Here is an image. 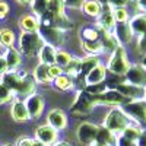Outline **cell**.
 I'll return each mask as SVG.
<instances>
[{
    "instance_id": "cell-1",
    "label": "cell",
    "mask_w": 146,
    "mask_h": 146,
    "mask_svg": "<svg viewBox=\"0 0 146 146\" xmlns=\"http://www.w3.org/2000/svg\"><path fill=\"white\" fill-rule=\"evenodd\" d=\"M5 86L19 98H28L29 95L35 94L36 82L29 73H19L16 70H7L2 75V80Z\"/></svg>"
},
{
    "instance_id": "cell-2",
    "label": "cell",
    "mask_w": 146,
    "mask_h": 146,
    "mask_svg": "<svg viewBox=\"0 0 146 146\" xmlns=\"http://www.w3.org/2000/svg\"><path fill=\"white\" fill-rule=\"evenodd\" d=\"M19 53L27 56V57H34L38 56L40 50L45 44L38 32H21L19 35Z\"/></svg>"
},
{
    "instance_id": "cell-3",
    "label": "cell",
    "mask_w": 146,
    "mask_h": 146,
    "mask_svg": "<svg viewBox=\"0 0 146 146\" xmlns=\"http://www.w3.org/2000/svg\"><path fill=\"white\" fill-rule=\"evenodd\" d=\"M105 67L113 75H117V76L126 75V72L130 67V62H129V56H127L123 45H120L115 51H113L110 54V58H108Z\"/></svg>"
},
{
    "instance_id": "cell-4",
    "label": "cell",
    "mask_w": 146,
    "mask_h": 146,
    "mask_svg": "<svg viewBox=\"0 0 146 146\" xmlns=\"http://www.w3.org/2000/svg\"><path fill=\"white\" fill-rule=\"evenodd\" d=\"M96 105L98 104H96L95 95L89 94L86 89H82V91L76 92L75 102L72 104V114L76 115V117L88 115L89 113H92V110Z\"/></svg>"
},
{
    "instance_id": "cell-5",
    "label": "cell",
    "mask_w": 146,
    "mask_h": 146,
    "mask_svg": "<svg viewBox=\"0 0 146 146\" xmlns=\"http://www.w3.org/2000/svg\"><path fill=\"white\" fill-rule=\"evenodd\" d=\"M131 123L130 118L123 113V110L121 108H113L110 110L108 114L105 115V120H104V127H107L110 131H113L114 135H121L126 127Z\"/></svg>"
},
{
    "instance_id": "cell-6",
    "label": "cell",
    "mask_w": 146,
    "mask_h": 146,
    "mask_svg": "<svg viewBox=\"0 0 146 146\" xmlns=\"http://www.w3.org/2000/svg\"><path fill=\"white\" fill-rule=\"evenodd\" d=\"M123 113L130 118L131 123H135L140 127L146 126V100H135L127 101L121 105Z\"/></svg>"
},
{
    "instance_id": "cell-7",
    "label": "cell",
    "mask_w": 146,
    "mask_h": 146,
    "mask_svg": "<svg viewBox=\"0 0 146 146\" xmlns=\"http://www.w3.org/2000/svg\"><path fill=\"white\" fill-rule=\"evenodd\" d=\"M38 34L41 35V38L45 44L48 45H53L54 48H58L62 47L66 41V32L62 31V29H57L54 27H48V25H42L40 23V29H38Z\"/></svg>"
},
{
    "instance_id": "cell-8",
    "label": "cell",
    "mask_w": 146,
    "mask_h": 146,
    "mask_svg": "<svg viewBox=\"0 0 146 146\" xmlns=\"http://www.w3.org/2000/svg\"><path fill=\"white\" fill-rule=\"evenodd\" d=\"M124 80L127 83L136 85V86L146 88V69L142 64H130L129 70L124 75Z\"/></svg>"
},
{
    "instance_id": "cell-9",
    "label": "cell",
    "mask_w": 146,
    "mask_h": 146,
    "mask_svg": "<svg viewBox=\"0 0 146 146\" xmlns=\"http://www.w3.org/2000/svg\"><path fill=\"white\" fill-rule=\"evenodd\" d=\"M115 91H118L127 101L145 100V94H146V88H140V86H136V85L127 83L126 80H124L123 83L117 85V86H115Z\"/></svg>"
},
{
    "instance_id": "cell-10",
    "label": "cell",
    "mask_w": 146,
    "mask_h": 146,
    "mask_svg": "<svg viewBox=\"0 0 146 146\" xmlns=\"http://www.w3.org/2000/svg\"><path fill=\"white\" fill-rule=\"evenodd\" d=\"M96 131H98V126H95L92 123H88V121H85L82 123L78 130H76V137L78 140L82 143V145H94L95 143V137H96Z\"/></svg>"
},
{
    "instance_id": "cell-11",
    "label": "cell",
    "mask_w": 146,
    "mask_h": 146,
    "mask_svg": "<svg viewBox=\"0 0 146 146\" xmlns=\"http://www.w3.org/2000/svg\"><path fill=\"white\" fill-rule=\"evenodd\" d=\"M96 98V104H102V105H123L127 102V100L121 95L118 91L115 89H107L105 92L100 94V95H95Z\"/></svg>"
},
{
    "instance_id": "cell-12",
    "label": "cell",
    "mask_w": 146,
    "mask_h": 146,
    "mask_svg": "<svg viewBox=\"0 0 146 146\" xmlns=\"http://www.w3.org/2000/svg\"><path fill=\"white\" fill-rule=\"evenodd\" d=\"M113 35L115 36V40L118 41L120 45H126V44H130L131 40H133V31L129 25V22H117L114 25V29H113Z\"/></svg>"
},
{
    "instance_id": "cell-13",
    "label": "cell",
    "mask_w": 146,
    "mask_h": 146,
    "mask_svg": "<svg viewBox=\"0 0 146 146\" xmlns=\"http://www.w3.org/2000/svg\"><path fill=\"white\" fill-rule=\"evenodd\" d=\"M114 25H115V19H114V15H113V9L108 7V6H104L100 16L96 18L95 27L102 29V31H107V32H113Z\"/></svg>"
},
{
    "instance_id": "cell-14",
    "label": "cell",
    "mask_w": 146,
    "mask_h": 146,
    "mask_svg": "<svg viewBox=\"0 0 146 146\" xmlns=\"http://www.w3.org/2000/svg\"><path fill=\"white\" fill-rule=\"evenodd\" d=\"M25 107L28 110L29 118H38L44 111V100L38 94H32L25 98Z\"/></svg>"
},
{
    "instance_id": "cell-15",
    "label": "cell",
    "mask_w": 146,
    "mask_h": 146,
    "mask_svg": "<svg viewBox=\"0 0 146 146\" xmlns=\"http://www.w3.org/2000/svg\"><path fill=\"white\" fill-rule=\"evenodd\" d=\"M57 137H58V131L56 129H53L51 126H48V124L40 126L35 131V139L45 143L47 146H53L57 142Z\"/></svg>"
},
{
    "instance_id": "cell-16",
    "label": "cell",
    "mask_w": 146,
    "mask_h": 146,
    "mask_svg": "<svg viewBox=\"0 0 146 146\" xmlns=\"http://www.w3.org/2000/svg\"><path fill=\"white\" fill-rule=\"evenodd\" d=\"M47 121H48V126H51L57 131L64 130L67 127V117L62 110H51L47 115Z\"/></svg>"
},
{
    "instance_id": "cell-17",
    "label": "cell",
    "mask_w": 146,
    "mask_h": 146,
    "mask_svg": "<svg viewBox=\"0 0 146 146\" xmlns=\"http://www.w3.org/2000/svg\"><path fill=\"white\" fill-rule=\"evenodd\" d=\"M95 143L101 146H117V135H114L104 126H98Z\"/></svg>"
},
{
    "instance_id": "cell-18",
    "label": "cell",
    "mask_w": 146,
    "mask_h": 146,
    "mask_svg": "<svg viewBox=\"0 0 146 146\" xmlns=\"http://www.w3.org/2000/svg\"><path fill=\"white\" fill-rule=\"evenodd\" d=\"M107 78V67L104 64H98L96 67H94L86 76H85V83L86 86H91V85H100Z\"/></svg>"
},
{
    "instance_id": "cell-19",
    "label": "cell",
    "mask_w": 146,
    "mask_h": 146,
    "mask_svg": "<svg viewBox=\"0 0 146 146\" xmlns=\"http://www.w3.org/2000/svg\"><path fill=\"white\" fill-rule=\"evenodd\" d=\"M129 25L133 31V35L140 36L142 34L146 32V13H142V12H136L135 15H131Z\"/></svg>"
},
{
    "instance_id": "cell-20",
    "label": "cell",
    "mask_w": 146,
    "mask_h": 146,
    "mask_svg": "<svg viewBox=\"0 0 146 146\" xmlns=\"http://www.w3.org/2000/svg\"><path fill=\"white\" fill-rule=\"evenodd\" d=\"M19 28L22 32H38L40 29V18L32 13H27L19 19Z\"/></svg>"
},
{
    "instance_id": "cell-21",
    "label": "cell",
    "mask_w": 146,
    "mask_h": 146,
    "mask_svg": "<svg viewBox=\"0 0 146 146\" xmlns=\"http://www.w3.org/2000/svg\"><path fill=\"white\" fill-rule=\"evenodd\" d=\"M100 40H101L102 47H104V53H110V54H111L113 51H115L117 48L120 47V44L115 40V36L113 35V32H107V31L100 29Z\"/></svg>"
},
{
    "instance_id": "cell-22",
    "label": "cell",
    "mask_w": 146,
    "mask_h": 146,
    "mask_svg": "<svg viewBox=\"0 0 146 146\" xmlns=\"http://www.w3.org/2000/svg\"><path fill=\"white\" fill-rule=\"evenodd\" d=\"M3 57L6 60V63H7V67L9 70H16L21 63H22V57H21V53L19 50H16L15 47H9L5 50L3 53Z\"/></svg>"
},
{
    "instance_id": "cell-23",
    "label": "cell",
    "mask_w": 146,
    "mask_h": 146,
    "mask_svg": "<svg viewBox=\"0 0 146 146\" xmlns=\"http://www.w3.org/2000/svg\"><path fill=\"white\" fill-rule=\"evenodd\" d=\"M56 53H57V48H54L53 45L44 44L42 48L40 50V53H38L40 63L47 64V66H53V64H56Z\"/></svg>"
},
{
    "instance_id": "cell-24",
    "label": "cell",
    "mask_w": 146,
    "mask_h": 146,
    "mask_svg": "<svg viewBox=\"0 0 146 146\" xmlns=\"http://www.w3.org/2000/svg\"><path fill=\"white\" fill-rule=\"evenodd\" d=\"M12 117H13L15 121L18 123H25V121L29 120V114H28V110L25 107V102L22 101H15L13 105H12Z\"/></svg>"
},
{
    "instance_id": "cell-25",
    "label": "cell",
    "mask_w": 146,
    "mask_h": 146,
    "mask_svg": "<svg viewBox=\"0 0 146 146\" xmlns=\"http://www.w3.org/2000/svg\"><path fill=\"white\" fill-rule=\"evenodd\" d=\"M80 10L83 12V15H86L89 18H98L100 13H101V10H102V6L96 2V0H85Z\"/></svg>"
},
{
    "instance_id": "cell-26",
    "label": "cell",
    "mask_w": 146,
    "mask_h": 146,
    "mask_svg": "<svg viewBox=\"0 0 146 146\" xmlns=\"http://www.w3.org/2000/svg\"><path fill=\"white\" fill-rule=\"evenodd\" d=\"M101 62H100L98 56H86V57L80 58V75L85 78L94 67H96Z\"/></svg>"
},
{
    "instance_id": "cell-27",
    "label": "cell",
    "mask_w": 146,
    "mask_h": 146,
    "mask_svg": "<svg viewBox=\"0 0 146 146\" xmlns=\"http://www.w3.org/2000/svg\"><path fill=\"white\" fill-rule=\"evenodd\" d=\"M82 42V48L86 51L88 56H100L104 53V47L101 40L96 41H80Z\"/></svg>"
},
{
    "instance_id": "cell-28",
    "label": "cell",
    "mask_w": 146,
    "mask_h": 146,
    "mask_svg": "<svg viewBox=\"0 0 146 146\" xmlns=\"http://www.w3.org/2000/svg\"><path fill=\"white\" fill-rule=\"evenodd\" d=\"M32 76H34L35 82H38V83H50L51 82L50 73H48V66L42 64V63H40L38 66L35 67Z\"/></svg>"
},
{
    "instance_id": "cell-29",
    "label": "cell",
    "mask_w": 146,
    "mask_h": 146,
    "mask_svg": "<svg viewBox=\"0 0 146 146\" xmlns=\"http://www.w3.org/2000/svg\"><path fill=\"white\" fill-rule=\"evenodd\" d=\"M96 40H100V29L95 25L92 27L85 25L80 29V41H96Z\"/></svg>"
},
{
    "instance_id": "cell-30",
    "label": "cell",
    "mask_w": 146,
    "mask_h": 146,
    "mask_svg": "<svg viewBox=\"0 0 146 146\" xmlns=\"http://www.w3.org/2000/svg\"><path fill=\"white\" fill-rule=\"evenodd\" d=\"M54 86L60 91H69L72 89L73 86H75V82H73V78H70L69 75H66V73H63V75H60L58 78H56L53 80Z\"/></svg>"
},
{
    "instance_id": "cell-31",
    "label": "cell",
    "mask_w": 146,
    "mask_h": 146,
    "mask_svg": "<svg viewBox=\"0 0 146 146\" xmlns=\"http://www.w3.org/2000/svg\"><path fill=\"white\" fill-rule=\"evenodd\" d=\"M15 34L12 29L9 28H2L0 29V47L2 48H9V47H13L15 44Z\"/></svg>"
},
{
    "instance_id": "cell-32",
    "label": "cell",
    "mask_w": 146,
    "mask_h": 146,
    "mask_svg": "<svg viewBox=\"0 0 146 146\" xmlns=\"http://www.w3.org/2000/svg\"><path fill=\"white\" fill-rule=\"evenodd\" d=\"M63 70H64L66 75H69V76L73 78V79H76V78L82 76V75H80V58L73 57V58L70 60V63H69Z\"/></svg>"
},
{
    "instance_id": "cell-33",
    "label": "cell",
    "mask_w": 146,
    "mask_h": 146,
    "mask_svg": "<svg viewBox=\"0 0 146 146\" xmlns=\"http://www.w3.org/2000/svg\"><path fill=\"white\" fill-rule=\"evenodd\" d=\"M143 133V129L140 127V126H137V124H135V123H130L127 127H126V130L121 133L124 137H127V139H130V140H135V142H137V139L140 137V135Z\"/></svg>"
},
{
    "instance_id": "cell-34",
    "label": "cell",
    "mask_w": 146,
    "mask_h": 146,
    "mask_svg": "<svg viewBox=\"0 0 146 146\" xmlns=\"http://www.w3.org/2000/svg\"><path fill=\"white\" fill-rule=\"evenodd\" d=\"M31 12L36 18H41L48 9V0H32L31 2Z\"/></svg>"
},
{
    "instance_id": "cell-35",
    "label": "cell",
    "mask_w": 146,
    "mask_h": 146,
    "mask_svg": "<svg viewBox=\"0 0 146 146\" xmlns=\"http://www.w3.org/2000/svg\"><path fill=\"white\" fill-rule=\"evenodd\" d=\"M47 12L50 15H63L66 13V7H64V2L63 0H48V9Z\"/></svg>"
},
{
    "instance_id": "cell-36",
    "label": "cell",
    "mask_w": 146,
    "mask_h": 146,
    "mask_svg": "<svg viewBox=\"0 0 146 146\" xmlns=\"http://www.w3.org/2000/svg\"><path fill=\"white\" fill-rule=\"evenodd\" d=\"M73 57L70 56V53H67L66 50H57V53H56V64L57 66H60L62 69H64L69 63H70V60H72Z\"/></svg>"
},
{
    "instance_id": "cell-37",
    "label": "cell",
    "mask_w": 146,
    "mask_h": 146,
    "mask_svg": "<svg viewBox=\"0 0 146 146\" xmlns=\"http://www.w3.org/2000/svg\"><path fill=\"white\" fill-rule=\"evenodd\" d=\"M113 15H114L115 23L117 22H129L130 18H131L129 7H117V9H113Z\"/></svg>"
},
{
    "instance_id": "cell-38",
    "label": "cell",
    "mask_w": 146,
    "mask_h": 146,
    "mask_svg": "<svg viewBox=\"0 0 146 146\" xmlns=\"http://www.w3.org/2000/svg\"><path fill=\"white\" fill-rule=\"evenodd\" d=\"M102 7L108 6L111 9H117V7H129V5L131 3V0H96Z\"/></svg>"
},
{
    "instance_id": "cell-39",
    "label": "cell",
    "mask_w": 146,
    "mask_h": 146,
    "mask_svg": "<svg viewBox=\"0 0 146 146\" xmlns=\"http://www.w3.org/2000/svg\"><path fill=\"white\" fill-rule=\"evenodd\" d=\"M13 96L15 95L12 94L3 83H0V105H3V104L12 101V100H13Z\"/></svg>"
},
{
    "instance_id": "cell-40",
    "label": "cell",
    "mask_w": 146,
    "mask_h": 146,
    "mask_svg": "<svg viewBox=\"0 0 146 146\" xmlns=\"http://www.w3.org/2000/svg\"><path fill=\"white\" fill-rule=\"evenodd\" d=\"M48 73H50V78H51V82H53L56 78H58L60 75H63L64 70L60 66H57V64H53V66H48Z\"/></svg>"
},
{
    "instance_id": "cell-41",
    "label": "cell",
    "mask_w": 146,
    "mask_h": 146,
    "mask_svg": "<svg viewBox=\"0 0 146 146\" xmlns=\"http://www.w3.org/2000/svg\"><path fill=\"white\" fill-rule=\"evenodd\" d=\"M64 2V7L66 9H80L85 0H63Z\"/></svg>"
},
{
    "instance_id": "cell-42",
    "label": "cell",
    "mask_w": 146,
    "mask_h": 146,
    "mask_svg": "<svg viewBox=\"0 0 146 146\" xmlns=\"http://www.w3.org/2000/svg\"><path fill=\"white\" fill-rule=\"evenodd\" d=\"M117 146H137V143L135 140H130L127 137H124L123 135L117 136Z\"/></svg>"
},
{
    "instance_id": "cell-43",
    "label": "cell",
    "mask_w": 146,
    "mask_h": 146,
    "mask_svg": "<svg viewBox=\"0 0 146 146\" xmlns=\"http://www.w3.org/2000/svg\"><path fill=\"white\" fill-rule=\"evenodd\" d=\"M137 50L143 54H146V32L137 36Z\"/></svg>"
},
{
    "instance_id": "cell-44",
    "label": "cell",
    "mask_w": 146,
    "mask_h": 146,
    "mask_svg": "<svg viewBox=\"0 0 146 146\" xmlns=\"http://www.w3.org/2000/svg\"><path fill=\"white\" fill-rule=\"evenodd\" d=\"M9 5L6 2H3V0H0V19H5L7 15H9Z\"/></svg>"
},
{
    "instance_id": "cell-45",
    "label": "cell",
    "mask_w": 146,
    "mask_h": 146,
    "mask_svg": "<svg viewBox=\"0 0 146 146\" xmlns=\"http://www.w3.org/2000/svg\"><path fill=\"white\" fill-rule=\"evenodd\" d=\"M135 7H136L137 12L146 13V0H136V2H135Z\"/></svg>"
},
{
    "instance_id": "cell-46",
    "label": "cell",
    "mask_w": 146,
    "mask_h": 146,
    "mask_svg": "<svg viewBox=\"0 0 146 146\" xmlns=\"http://www.w3.org/2000/svg\"><path fill=\"white\" fill-rule=\"evenodd\" d=\"M16 146H32V139H29V137H21L16 142Z\"/></svg>"
},
{
    "instance_id": "cell-47",
    "label": "cell",
    "mask_w": 146,
    "mask_h": 146,
    "mask_svg": "<svg viewBox=\"0 0 146 146\" xmlns=\"http://www.w3.org/2000/svg\"><path fill=\"white\" fill-rule=\"evenodd\" d=\"M9 70L7 67V63H6V60L3 56H0V75H3V73H6Z\"/></svg>"
},
{
    "instance_id": "cell-48",
    "label": "cell",
    "mask_w": 146,
    "mask_h": 146,
    "mask_svg": "<svg viewBox=\"0 0 146 146\" xmlns=\"http://www.w3.org/2000/svg\"><path fill=\"white\" fill-rule=\"evenodd\" d=\"M137 146H146V130H143V133L140 135V137L137 139Z\"/></svg>"
},
{
    "instance_id": "cell-49",
    "label": "cell",
    "mask_w": 146,
    "mask_h": 146,
    "mask_svg": "<svg viewBox=\"0 0 146 146\" xmlns=\"http://www.w3.org/2000/svg\"><path fill=\"white\" fill-rule=\"evenodd\" d=\"M32 146H47L45 143H42V142H40V140H32Z\"/></svg>"
},
{
    "instance_id": "cell-50",
    "label": "cell",
    "mask_w": 146,
    "mask_h": 146,
    "mask_svg": "<svg viewBox=\"0 0 146 146\" xmlns=\"http://www.w3.org/2000/svg\"><path fill=\"white\" fill-rule=\"evenodd\" d=\"M16 2H18L19 5H23V6H25V5H31L32 0H16Z\"/></svg>"
},
{
    "instance_id": "cell-51",
    "label": "cell",
    "mask_w": 146,
    "mask_h": 146,
    "mask_svg": "<svg viewBox=\"0 0 146 146\" xmlns=\"http://www.w3.org/2000/svg\"><path fill=\"white\" fill-rule=\"evenodd\" d=\"M53 146H70L69 143H66V142H56Z\"/></svg>"
},
{
    "instance_id": "cell-52",
    "label": "cell",
    "mask_w": 146,
    "mask_h": 146,
    "mask_svg": "<svg viewBox=\"0 0 146 146\" xmlns=\"http://www.w3.org/2000/svg\"><path fill=\"white\" fill-rule=\"evenodd\" d=\"M140 64H142V66H143V67L146 69V54H145V56L142 57V63H140Z\"/></svg>"
},
{
    "instance_id": "cell-53",
    "label": "cell",
    "mask_w": 146,
    "mask_h": 146,
    "mask_svg": "<svg viewBox=\"0 0 146 146\" xmlns=\"http://www.w3.org/2000/svg\"><path fill=\"white\" fill-rule=\"evenodd\" d=\"M0 56H3V50H2V47H0Z\"/></svg>"
},
{
    "instance_id": "cell-54",
    "label": "cell",
    "mask_w": 146,
    "mask_h": 146,
    "mask_svg": "<svg viewBox=\"0 0 146 146\" xmlns=\"http://www.w3.org/2000/svg\"><path fill=\"white\" fill-rule=\"evenodd\" d=\"M91 146H101V145H96V143H94V145H91Z\"/></svg>"
},
{
    "instance_id": "cell-55",
    "label": "cell",
    "mask_w": 146,
    "mask_h": 146,
    "mask_svg": "<svg viewBox=\"0 0 146 146\" xmlns=\"http://www.w3.org/2000/svg\"><path fill=\"white\" fill-rule=\"evenodd\" d=\"M135 2H136V0H131V3H135Z\"/></svg>"
},
{
    "instance_id": "cell-56",
    "label": "cell",
    "mask_w": 146,
    "mask_h": 146,
    "mask_svg": "<svg viewBox=\"0 0 146 146\" xmlns=\"http://www.w3.org/2000/svg\"><path fill=\"white\" fill-rule=\"evenodd\" d=\"M5 146H12V145H5Z\"/></svg>"
},
{
    "instance_id": "cell-57",
    "label": "cell",
    "mask_w": 146,
    "mask_h": 146,
    "mask_svg": "<svg viewBox=\"0 0 146 146\" xmlns=\"http://www.w3.org/2000/svg\"><path fill=\"white\" fill-rule=\"evenodd\" d=\"M145 100H146V94H145Z\"/></svg>"
}]
</instances>
